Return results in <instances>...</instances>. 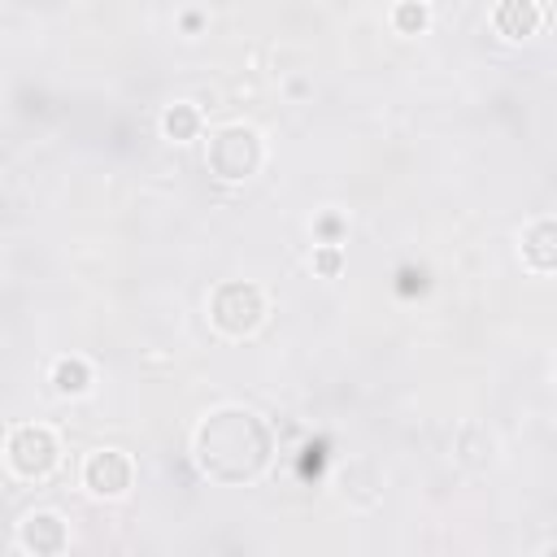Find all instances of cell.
<instances>
[{
    "label": "cell",
    "mask_w": 557,
    "mask_h": 557,
    "mask_svg": "<svg viewBox=\"0 0 557 557\" xmlns=\"http://www.w3.org/2000/svg\"><path fill=\"white\" fill-rule=\"evenodd\" d=\"M191 453H196L200 474H209L213 483H252L270 466L274 440H270V426L252 409L226 405V409H213L196 426Z\"/></svg>",
    "instance_id": "6da1fadb"
},
{
    "label": "cell",
    "mask_w": 557,
    "mask_h": 557,
    "mask_svg": "<svg viewBox=\"0 0 557 557\" xmlns=\"http://www.w3.org/2000/svg\"><path fill=\"white\" fill-rule=\"evenodd\" d=\"M205 161H209V170H213L218 178L239 183V178L257 174V165H261V135H257L252 126H244V122L222 126V131L209 135Z\"/></svg>",
    "instance_id": "7a4b0ae2"
},
{
    "label": "cell",
    "mask_w": 557,
    "mask_h": 557,
    "mask_svg": "<svg viewBox=\"0 0 557 557\" xmlns=\"http://www.w3.org/2000/svg\"><path fill=\"white\" fill-rule=\"evenodd\" d=\"M265 318V296L261 287L244 283V278H231L222 283L213 296H209V322L222 331V335H252Z\"/></svg>",
    "instance_id": "3957f363"
},
{
    "label": "cell",
    "mask_w": 557,
    "mask_h": 557,
    "mask_svg": "<svg viewBox=\"0 0 557 557\" xmlns=\"http://www.w3.org/2000/svg\"><path fill=\"white\" fill-rule=\"evenodd\" d=\"M57 457H61V448L48 426H17L9 435V466L22 479H44L57 466Z\"/></svg>",
    "instance_id": "277c9868"
},
{
    "label": "cell",
    "mask_w": 557,
    "mask_h": 557,
    "mask_svg": "<svg viewBox=\"0 0 557 557\" xmlns=\"http://www.w3.org/2000/svg\"><path fill=\"white\" fill-rule=\"evenodd\" d=\"M83 483L96 496H122L131 487V461H126V453H117V448L91 453L87 466H83Z\"/></svg>",
    "instance_id": "5b68a950"
},
{
    "label": "cell",
    "mask_w": 557,
    "mask_h": 557,
    "mask_svg": "<svg viewBox=\"0 0 557 557\" xmlns=\"http://www.w3.org/2000/svg\"><path fill=\"white\" fill-rule=\"evenodd\" d=\"M17 540L30 553H61L65 548V522L57 513H48V509L44 513H30L22 522V531H17Z\"/></svg>",
    "instance_id": "8992f818"
},
{
    "label": "cell",
    "mask_w": 557,
    "mask_h": 557,
    "mask_svg": "<svg viewBox=\"0 0 557 557\" xmlns=\"http://www.w3.org/2000/svg\"><path fill=\"white\" fill-rule=\"evenodd\" d=\"M522 261L535 270V274H548L557 265V226L553 218H540L527 235H522Z\"/></svg>",
    "instance_id": "52a82bcc"
},
{
    "label": "cell",
    "mask_w": 557,
    "mask_h": 557,
    "mask_svg": "<svg viewBox=\"0 0 557 557\" xmlns=\"http://www.w3.org/2000/svg\"><path fill=\"white\" fill-rule=\"evenodd\" d=\"M540 4L535 0H500V9H496V30L505 35V39H531L535 30H540Z\"/></svg>",
    "instance_id": "ba28073f"
},
{
    "label": "cell",
    "mask_w": 557,
    "mask_h": 557,
    "mask_svg": "<svg viewBox=\"0 0 557 557\" xmlns=\"http://www.w3.org/2000/svg\"><path fill=\"white\" fill-rule=\"evenodd\" d=\"M161 131H165V139H196V131H200V113H196V104H170L165 113H161Z\"/></svg>",
    "instance_id": "9c48e42d"
},
{
    "label": "cell",
    "mask_w": 557,
    "mask_h": 557,
    "mask_svg": "<svg viewBox=\"0 0 557 557\" xmlns=\"http://www.w3.org/2000/svg\"><path fill=\"white\" fill-rule=\"evenodd\" d=\"M52 383H57V392H65V396H78V392H87L91 374H87V366H83L78 357H70V361H57V370H52Z\"/></svg>",
    "instance_id": "30bf717a"
},
{
    "label": "cell",
    "mask_w": 557,
    "mask_h": 557,
    "mask_svg": "<svg viewBox=\"0 0 557 557\" xmlns=\"http://www.w3.org/2000/svg\"><path fill=\"white\" fill-rule=\"evenodd\" d=\"M422 26H426V9L418 0H400L396 4V30L400 35H418Z\"/></svg>",
    "instance_id": "8fae6325"
},
{
    "label": "cell",
    "mask_w": 557,
    "mask_h": 557,
    "mask_svg": "<svg viewBox=\"0 0 557 557\" xmlns=\"http://www.w3.org/2000/svg\"><path fill=\"white\" fill-rule=\"evenodd\" d=\"M313 270L335 274V270H339V248H318V252H313Z\"/></svg>",
    "instance_id": "7c38bea8"
}]
</instances>
